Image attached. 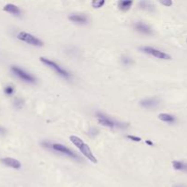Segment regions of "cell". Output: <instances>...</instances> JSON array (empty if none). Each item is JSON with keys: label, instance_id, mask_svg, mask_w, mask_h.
<instances>
[{"label": "cell", "instance_id": "4", "mask_svg": "<svg viewBox=\"0 0 187 187\" xmlns=\"http://www.w3.org/2000/svg\"><path fill=\"white\" fill-rule=\"evenodd\" d=\"M39 60L42 64H44L46 67L51 69L56 74L59 75V76L64 80H70L72 78V75L69 71H68L67 69H65L64 68H62L59 63H57L56 61L49 60L46 57H40Z\"/></svg>", "mask_w": 187, "mask_h": 187}, {"label": "cell", "instance_id": "8", "mask_svg": "<svg viewBox=\"0 0 187 187\" xmlns=\"http://www.w3.org/2000/svg\"><path fill=\"white\" fill-rule=\"evenodd\" d=\"M69 19L74 24L77 25H86L89 22V18L85 14H70L69 16Z\"/></svg>", "mask_w": 187, "mask_h": 187}, {"label": "cell", "instance_id": "7", "mask_svg": "<svg viewBox=\"0 0 187 187\" xmlns=\"http://www.w3.org/2000/svg\"><path fill=\"white\" fill-rule=\"evenodd\" d=\"M11 72L15 75L16 78H18L19 80H21L22 81L28 83V84H35L37 82V79L35 78L34 75H32L31 73L26 71L25 69L17 67V66H12L10 68Z\"/></svg>", "mask_w": 187, "mask_h": 187}, {"label": "cell", "instance_id": "17", "mask_svg": "<svg viewBox=\"0 0 187 187\" xmlns=\"http://www.w3.org/2000/svg\"><path fill=\"white\" fill-rule=\"evenodd\" d=\"M121 63L125 67H129V66L133 64V60L127 55H123L121 58Z\"/></svg>", "mask_w": 187, "mask_h": 187}, {"label": "cell", "instance_id": "20", "mask_svg": "<svg viewBox=\"0 0 187 187\" xmlns=\"http://www.w3.org/2000/svg\"><path fill=\"white\" fill-rule=\"evenodd\" d=\"M4 93L7 96H12L15 93V87L13 85H7L4 88Z\"/></svg>", "mask_w": 187, "mask_h": 187}, {"label": "cell", "instance_id": "1", "mask_svg": "<svg viewBox=\"0 0 187 187\" xmlns=\"http://www.w3.org/2000/svg\"><path fill=\"white\" fill-rule=\"evenodd\" d=\"M41 146L48 150L49 152L55 153H59L63 156L69 157L72 160H75L77 162H81L82 158L76 153L74 152L73 150L70 148L67 147L66 145L60 143V142H49V141H44L41 142Z\"/></svg>", "mask_w": 187, "mask_h": 187}, {"label": "cell", "instance_id": "24", "mask_svg": "<svg viewBox=\"0 0 187 187\" xmlns=\"http://www.w3.org/2000/svg\"><path fill=\"white\" fill-rule=\"evenodd\" d=\"M6 133H7V130L3 126H0V134H1V135H5Z\"/></svg>", "mask_w": 187, "mask_h": 187}, {"label": "cell", "instance_id": "13", "mask_svg": "<svg viewBox=\"0 0 187 187\" xmlns=\"http://www.w3.org/2000/svg\"><path fill=\"white\" fill-rule=\"evenodd\" d=\"M158 119L160 121H162V122H165V123H170V124H173L176 121V118L170 114V113H166V112H162V113H160L158 115Z\"/></svg>", "mask_w": 187, "mask_h": 187}, {"label": "cell", "instance_id": "15", "mask_svg": "<svg viewBox=\"0 0 187 187\" xmlns=\"http://www.w3.org/2000/svg\"><path fill=\"white\" fill-rule=\"evenodd\" d=\"M172 166L175 171L185 172L187 173V162L182 161H173Z\"/></svg>", "mask_w": 187, "mask_h": 187}, {"label": "cell", "instance_id": "2", "mask_svg": "<svg viewBox=\"0 0 187 187\" xmlns=\"http://www.w3.org/2000/svg\"><path fill=\"white\" fill-rule=\"evenodd\" d=\"M69 141L81 153V154L84 157H86L89 161H90L93 163L98 162L97 157L94 155V153H92L89 146L87 143H85L84 141L81 138H80L77 135H70L69 136Z\"/></svg>", "mask_w": 187, "mask_h": 187}, {"label": "cell", "instance_id": "22", "mask_svg": "<svg viewBox=\"0 0 187 187\" xmlns=\"http://www.w3.org/2000/svg\"><path fill=\"white\" fill-rule=\"evenodd\" d=\"M126 138L133 141V142H139L142 141V138L139 137V136H136V135H133V134H127L126 135Z\"/></svg>", "mask_w": 187, "mask_h": 187}, {"label": "cell", "instance_id": "6", "mask_svg": "<svg viewBox=\"0 0 187 187\" xmlns=\"http://www.w3.org/2000/svg\"><path fill=\"white\" fill-rule=\"evenodd\" d=\"M16 37L17 39H19L30 46H33V47H37V48H40V47H43L44 43L43 41L39 39L37 37L28 33V32H26V31H19L17 34H16Z\"/></svg>", "mask_w": 187, "mask_h": 187}, {"label": "cell", "instance_id": "23", "mask_svg": "<svg viewBox=\"0 0 187 187\" xmlns=\"http://www.w3.org/2000/svg\"><path fill=\"white\" fill-rule=\"evenodd\" d=\"M160 4L162 5L163 7H172L174 3H173V1H171V0H161Z\"/></svg>", "mask_w": 187, "mask_h": 187}, {"label": "cell", "instance_id": "18", "mask_svg": "<svg viewBox=\"0 0 187 187\" xmlns=\"http://www.w3.org/2000/svg\"><path fill=\"white\" fill-rule=\"evenodd\" d=\"M105 3V0H93V1H91V7L95 9H99L103 7Z\"/></svg>", "mask_w": 187, "mask_h": 187}, {"label": "cell", "instance_id": "12", "mask_svg": "<svg viewBox=\"0 0 187 187\" xmlns=\"http://www.w3.org/2000/svg\"><path fill=\"white\" fill-rule=\"evenodd\" d=\"M3 10L5 12L8 13V14H11V15L15 16H20L21 14H22V11L19 7H18L16 5L11 4V3H8V4L5 5L4 7H3Z\"/></svg>", "mask_w": 187, "mask_h": 187}, {"label": "cell", "instance_id": "10", "mask_svg": "<svg viewBox=\"0 0 187 187\" xmlns=\"http://www.w3.org/2000/svg\"><path fill=\"white\" fill-rule=\"evenodd\" d=\"M4 165L7 166V167H10V168H13L15 170H19L20 168L22 167V164L21 162L18 161L17 159H15V158H12V157H5V158H2L0 160Z\"/></svg>", "mask_w": 187, "mask_h": 187}, {"label": "cell", "instance_id": "25", "mask_svg": "<svg viewBox=\"0 0 187 187\" xmlns=\"http://www.w3.org/2000/svg\"><path fill=\"white\" fill-rule=\"evenodd\" d=\"M145 143H146L147 145H149V146H153V145H154V143H153L152 141H150V140L145 141Z\"/></svg>", "mask_w": 187, "mask_h": 187}, {"label": "cell", "instance_id": "19", "mask_svg": "<svg viewBox=\"0 0 187 187\" xmlns=\"http://www.w3.org/2000/svg\"><path fill=\"white\" fill-rule=\"evenodd\" d=\"M25 105V101L22 98H16L14 101V107L17 110H20L24 107Z\"/></svg>", "mask_w": 187, "mask_h": 187}, {"label": "cell", "instance_id": "14", "mask_svg": "<svg viewBox=\"0 0 187 187\" xmlns=\"http://www.w3.org/2000/svg\"><path fill=\"white\" fill-rule=\"evenodd\" d=\"M133 1L132 0H121L118 2V8L122 12H127L132 8Z\"/></svg>", "mask_w": 187, "mask_h": 187}, {"label": "cell", "instance_id": "9", "mask_svg": "<svg viewBox=\"0 0 187 187\" xmlns=\"http://www.w3.org/2000/svg\"><path fill=\"white\" fill-rule=\"evenodd\" d=\"M160 104V101L155 98H145L140 101V106L143 109H154L158 107Z\"/></svg>", "mask_w": 187, "mask_h": 187}, {"label": "cell", "instance_id": "16", "mask_svg": "<svg viewBox=\"0 0 187 187\" xmlns=\"http://www.w3.org/2000/svg\"><path fill=\"white\" fill-rule=\"evenodd\" d=\"M139 7L142 10H145V11H148V12H153L155 10V6L153 2L151 1H140L139 2Z\"/></svg>", "mask_w": 187, "mask_h": 187}, {"label": "cell", "instance_id": "26", "mask_svg": "<svg viewBox=\"0 0 187 187\" xmlns=\"http://www.w3.org/2000/svg\"><path fill=\"white\" fill-rule=\"evenodd\" d=\"M173 187H187V186L183 185V184H175V185H174Z\"/></svg>", "mask_w": 187, "mask_h": 187}, {"label": "cell", "instance_id": "3", "mask_svg": "<svg viewBox=\"0 0 187 187\" xmlns=\"http://www.w3.org/2000/svg\"><path fill=\"white\" fill-rule=\"evenodd\" d=\"M95 117L98 121V123L103 127L110 128V129H126L129 125L127 123L121 122L120 121L112 119L109 115L105 114L102 111H96Z\"/></svg>", "mask_w": 187, "mask_h": 187}, {"label": "cell", "instance_id": "21", "mask_svg": "<svg viewBox=\"0 0 187 187\" xmlns=\"http://www.w3.org/2000/svg\"><path fill=\"white\" fill-rule=\"evenodd\" d=\"M88 133L91 137H95L96 135L99 134V130L97 128H94V127H90L89 130V132H88Z\"/></svg>", "mask_w": 187, "mask_h": 187}, {"label": "cell", "instance_id": "11", "mask_svg": "<svg viewBox=\"0 0 187 187\" xmlns=\"http://www.w3.org/2000/svg\"><path fill=\"white\" fill-rule=\"evenodd\" d=\"M133 28L137 32L143 34V35H152L153 34V30H152L151 27L143 22H142V21L135 22L133 24Z\"/></svg>", "mask_w": 187, "mask_h": 187}, {"label": "cell", "instance_id": "27", "mask_svg": "<svg viewBox=\"0 0 187 187\" xmlns=\"http://www.w3.org/2000/svg\"><path fill=\"white\" fill-rule=\"evenodd\" d=\"M186 41H187V40H186Z\"/></svg>", "mask_w": 187, "mask_h": 187}, {"label": "cell", "instance_id": "5", "mask_svg": "<svg viewBox=\"0 0 187 187\" xmlns=\"http://www.w3.org/2000/svg\"><path fill=\"white\" fill-rule=\"evenodd\" d=\"M139 50L142 53H144V54L149 55V56H152V57H154V58L162 60H172V56L170 54H168V53L164 52L163 50L159 49V48H154V47L141 46L139 48Z\"/></svg>", "mask_w": 187, "mask_h": 187}]
</instances>
